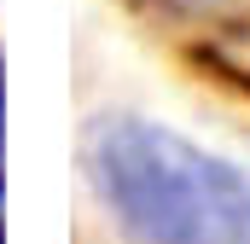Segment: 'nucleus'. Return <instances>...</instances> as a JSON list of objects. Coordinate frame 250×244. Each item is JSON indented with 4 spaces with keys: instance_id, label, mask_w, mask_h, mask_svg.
Listing matches in <instances>:
<instances>
[{
    "instance_id": "obj_2",
    "label": "nucleus",
    "mask_w": 250,
    "mask_h": 244,
    "mask_svg": "<svg viewBox=\"0 0 250 244\" xmlns=\"http://www.w3.org/2000/svg\"><path fill=\"white\" fill-rule=\"evenodd\" d=\"M0 122H6V64H0Z\"/></svg>"
},
{
    "instance_id": "obj_1",
    "label": "nucleus",
    "mask_w": 250,
    "mask_h": 244,
    "mask_svg": "<svg viewBox=\"0 0 250 244\" xmlns=\"http://www.w3.org/2000/svg\"><path fill=\"white\" fill-rule=\"evenodd\" d=\"M87 175L134 244H250V175L163 122L99 117Z\"/></svg>"
}]
</instances>
